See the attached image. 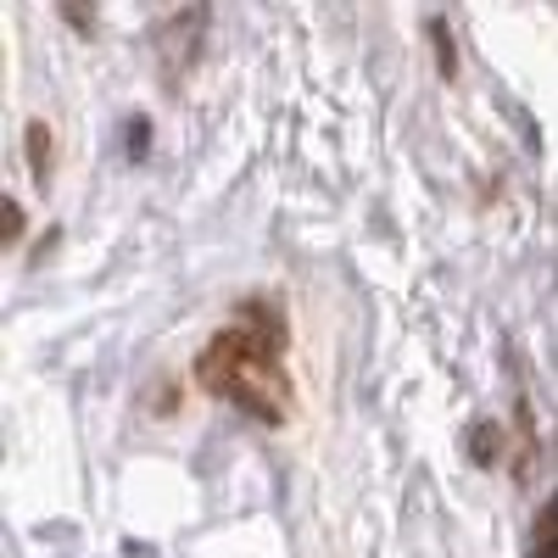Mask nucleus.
<instances>
[{"mask_svg":"<svg viewBox=\"0 0 558 558\" xmlns=\"http://www.w3.org/2000/svg\"><path fill=\"white\" fill-rule=\"evenodd\" d=\"M196 375L213 397L235 402L252 418L279 425L286 402H291V380H286V363H279V318H263V307H246V318L235 330L207 341Z\"/></svg>","mask_w":558,"mask_h":558,"instance_id":"1","label":"nucleus"},{"mask_svg":"<svg viewBox=\"0 0 558 558\" xmlns=\"http://www.w3.org/2000/svg\"><path fill=\"white\" fill-rule=\"evenodd\" d=\"M497 452H502V436H497L492 425H475V430H470V458H475V463H492Z\"/></svg>","mask_w":558,"mask_h":558,"instance_id":"3","label":"nucleus"},{"mask_svg":"<svg viewBox=\"0 0 558 558\" xmlns=\"http://www.w3.org/2000/svg\"><path fill=\"white\" fill-rule=\"evenodd\" d=\"M525 558H558V497H547V502H542V514L531 520Z\"/></svg>","mask_w":558,"mask_h":558,"instance_id":"2","label":"nucleus"}]
</instances>
